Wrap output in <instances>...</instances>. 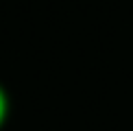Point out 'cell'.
I'll return each instance as SVG.
<instances>
[{"instance_id":"cell-1","label":"cell","mask_w":133,"mask_h":131,"mask_svg":"<svg viewBox=\"0 0 133 131\" xmlns=\"http://www.w3.org/2000/svg\"><path fill=\"white\" fill-rule=\"evenodd\" d=\"M4 116H7V96H4V92L0 90V125H2Z\"/></svg>"}]
</instances>
